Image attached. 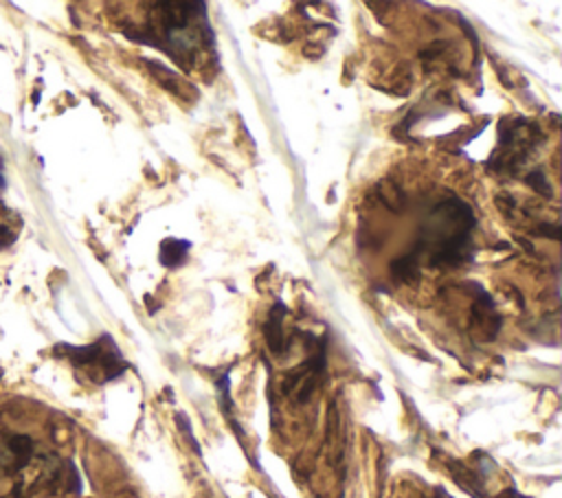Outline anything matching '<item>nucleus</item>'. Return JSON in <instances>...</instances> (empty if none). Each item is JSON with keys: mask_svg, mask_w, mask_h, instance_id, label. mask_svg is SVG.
I'll list each match as a JSON object with an SVG mask.
<instances>
[{"mask_svg": "<svg viewBox=\"0 0 562 498\" xmlns=\"http://www.w3.org/2000/svg\"><path fill=\"white\" fill-rule=\"evenodd\" d=\"M57 351L66 353V358L81 369H88L90 375L97 382H110L119 377L125 371V360L121 351L116 349L114 340L110 336H101L97 342L88 347H70V344H59Z\"/></svg>", "mask_w": 562, "mask_h": 498, "instance_id": "obj_1", "label": "nucleus"}, {"mask_svg": "<svg viewBox=\"0 0 562 498\" xmlns=\"http://www.w3.org/2000/svg\"><path fill=\"white\" fill-rule=\"evenodd\" d=\"M189 241H180V239H165L162 241V246H160V261L165 263V265H176V263H180L182 261V257H184V252L189 250Z\"/></svg>", "mask_w": 562, "mask_h": 498, "instance_id": "obj_2", "label": "nucleus"}, {"mask_svg": "<svg viewBox=\"0 0 562 498\" xmlns=\"http://www.w3.org/2000/svg\"><path fill=\"white\" fill-rule=\"evenodd\" d=\"M11 241H13V235H11L7 228L0 226V248L7 246V244H11Z\"/></svg>", "mask_w": 562, "mask_h": 498, "instance_id": "obj_3", "label": "nucleus"}]
</instances>
